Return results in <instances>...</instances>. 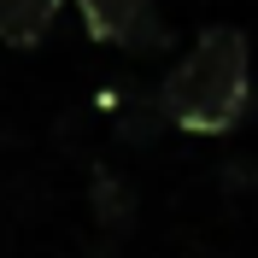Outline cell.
Returning a JSON list of instances; mask_svg holds the SVG:
<instances>
[{
    "label": "cell",
    "mask_w": 258,
    "mask_h": 258,
    "mask_svg": "<svg viewBox=\"0 0 258 258\" xmlns=\"http://www.w3.org/2000/svg\"><path fill=\"white\" fill-rule=\"evenodd\" d=\"M64 0H0V41L6 47H41L47 30L59 24Z\"/></svg>",
    "instance_id": "3"
},
{
    "label": "cell",
    "mask_w": 258,
    "mask_h": 258,
    "mask_svg": "<svg viewBox=\"0 0 258 258\" xmlns=\"http://www.w3.org/2000/svg\"><path fill=\"white\" fill-rule=\"evenodd\" d=\"M88 35L112 47H147L159 35V0H82Z\"/></svg>",
    "instance_id": "2"
},
{
    "label": "cell",
    "mask_w": 258,
    "mask_h": 258,
    "mask_svg": "<svg viewBox=\"0 0 258 258\" xmlns=\"http://www.w3.org/2000/svg\"><path fill=\"white\" fill-rule=\"evenodd\" d=\"M252 100V53L241 30H206L164 77V117L188 135H229Z\"/></svg>",
    "instance_id": "1"
}]
</instances>
